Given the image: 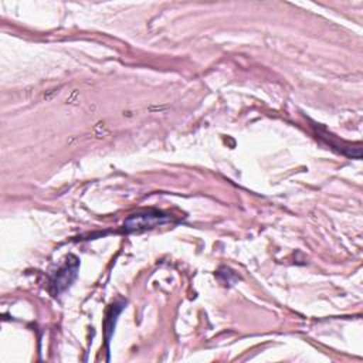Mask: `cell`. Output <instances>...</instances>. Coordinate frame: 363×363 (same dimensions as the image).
<instances>
[{"mask_svg": "<svg viewBox=\"0 0 363 363\" xmlns=\"http://www.w3.org/2000/svg\"><path fill=\"white\" fill-rule=\"evenodd\" d=\"M169 221H172L170 214H166L159 210H146L129 216L123 223V228L126 233H143L146 230H152Z\"/></svg>", "mask_w": 363, "mask_h": 363, "instance_id": "6da1fadb", "label": "cell"}, {"mask_svg": "<svg viewBox=\"0 0 363 363\" xmlns=\"http://www.w3.org/2000/svg\"><path fill=\"white\" fill-rule=\"evenodd\" d=\"M78 267H79L78 258H75L74 255H69L67 258V262L54 274V277L50 281L51 292L54 295H58L60 292H62L64 289H67L71 285V282L77 277Z\"/></svg>", "mask_w": 363, "mask_h": 363, "instance_id": "7a4b0ae2", "label": "cell"}]
</instances>
